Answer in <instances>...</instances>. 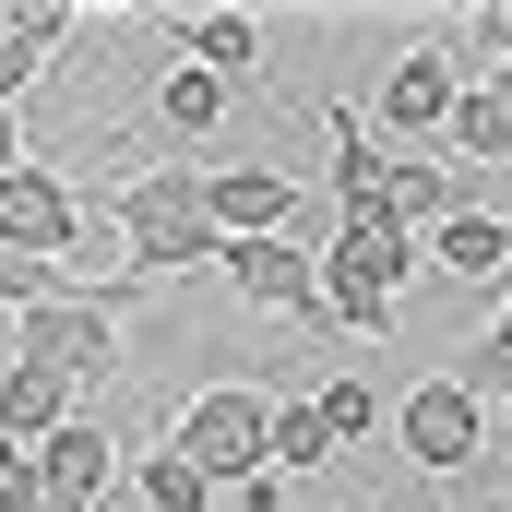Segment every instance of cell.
<instances>
[{"instance_id":"obj_11","label":"cell","mask_w":512,"mask_h":512,"mask_svg":"<svg viewBox=\"0 0 512 512\" xmlns=\"http://www.w3.org/2000/svg\"><path fill=\"white\" fill-rule=\"evenodd\" d=\"M108 477H120V441H108L96 417H60V429L36 441V512H96Z\"/></svg>"},{"instance_id":"obj_17","label":"cell","mask_w":512,"mask_h":512,"mask_svg":"<svg viewBox=\"0 0 512 512\" xmlns=\"http://www.w3.org/2000/svg\"><path fill=\"white\" fill-rule=\"evenodd\" d=\"M179 60L227 84V72H251V60H262V24H251V12H191V24H179Z\"/></svg>"},{"instance_id":"obj_2","label":"cell","mask_w":512,"mask_h":512,"mask_svg":"<svg viewBox=\"0 0 512 512\" xmlns=\"http://www.w3.org/2000/svg\"><path fill=\"white\" fill-rule=\"evenodd\" d=\"M131 298L143 286H48L36 310H12V358H36V370H60V382L84 393V382H108L120 370V346H131Z\"/></svg>"},{"instance_id":"obj_19","label":"cell","mask_w":512,"mask_h":512,"mask_svg":"<svg viewBox=\"0 0 512 512\" xmlns=\"http://www.w3.org/2000/svg\"><path fill=\"white\" fill-rule=\"evenodd\" d=\"M262 465H274V477H310V465H334V441H322L310 393H286V405H274V441H262Z\"/></svg>"},{"instance_id":"obj_15","label":"cell","mask_w":512,"mask_h":512,"mask_svg":"<svg viewBox=\"0 0 512 512\" xmlns=\"http://www.w3.org/2000/svg\"><path fill=\"white\" fill-rule=\"evenodd\" d=\"M60 417H84V393L60 382V370H36V358H0V441L12 453H36Z\"/></svg>"},{"instance_id":"obj_5","label":"cell","mask_w":512,"mask_h":512,"mask_svg":"<svg viewBox=\"0 0 512 512\" xmlns=\"http://www.w3.org/2000/svg\"><path fill=\"white\" fill-rule=\"evenodd\" d=\"M393 441H405L417 477H477L489 465V405L453 382V370H429V382L393 393Z\"/></svg>"},{"instance_id":"obj_22","label":"cell","mask_w":512,"mask_h":512,"mask_svg":"<svg viewBox=\"0 0 512 512\" xmlns=\"http://www.w3.org/2000/svg\"><path fill=\"white\" fill-rule=\"evenodd\" d=\"M131 489H143L155 512H215V489H203V477H191L179 453H143V465H131Z\"/></svg>"},{"instance_id":"obj_6","label":"cell","mask_w":512,"mask_h":512,"mask_svg":"<svg viewBox=\"0 0 512 512\" xmlns=\"http://www.w3.org/2000/svg\"><path fill=\"white\" fill-rule=\"evenodd\" d=\"M453 96H465V60L441 48V36H417V48H393V72H382V155L393 143H441V120H453Z\"/></svg>"},{"instance_id":"obj_10","label":"cell","mask_w":512,"mask_h":512,"mask_svg":"<svg viewBox=\"0 0 512 512\" xmlns=\"http://www.w3.org/2000/svg\"><path fill=\"white\" fill-rule=\"evenodd\" d=\"M215 239H298V167H203Z\"/></svg>"},{"instance_id":"obj_23","label":"cell","mask_w":512,"mask_h":512,"mask_svg":"<svg viewBox=\"0 0 512 512\" xmlns=\"http://www.w3.org/2000/svg\"><path fill=\"white\" fill-rule=\"evenodd\" d=\"M48 286H72V274H60V262H12V251H0V310H36Z\"/></svg>"},{"instance_id":"obj_8","label":"cell","mask_w":512,"mask_h":512,"mask_svg":"<svg viewBox=\"0 0 512 512\" xmlns=\"http://www.w3.org/2000/svg\"><path fill=\"white\" fill-rule=\"evenodd\" d=\"M72 239H84V191L24 155V167L0 179V251L12 262H72Z\"/></svg>"},{"instance_id":"obj_13","label":"cell","mask_w":512,"mask_h":512,"mask_svg":"<svg viewBox=\"0 0 512 512\" xmlns=\"http://www.w3.org/2000/svg\"><path fill=\"white\" fill-rule=\"evenodd\" d=\"M72 36H84V0H12V12H0V108H24L36 60L72 48Z\"/></svg>"},{"instance_id":"obj_7","label":"cell","mask_w":512,"mask_h":512,"mask_svg":"<svg viewBox=\"0 0 512 512\" xmlns=\"http://www.w3.org/2000/svg\"><path fill=\"white\" fill-rule=\"evenodd\" d=\"M215 274H227L239 310H262V322H310V334H322V274H310L298 239H227Z\"/></svg>"},{"instance_id":"obj_26","label":"cell","mask_w":512,"mask_h":512,"mask_svg":"<svg viewBox=\"0 0 512 512\" xmlns=\"http://www.w3.org/2000/svg\"><path fill=\"white\" fill-rule=\"evenodd\" d=\"M477 84H489V96H501V120H512V60H501V72H477Z\"/></svg>"},{"instance_id":"obj_20","label":"cell","mask_w":512,"mask_h":512,"mask_svg":"<svg viewBox=\"0 0 512 512\" xmlns=\"http://www.w3.org/2000/svg\"><path fill=\"white\" fill-rule=\"evenodd\" d=\"M310 417H322V441L346 453V441H370V429H382V393H370V382H322V393H310Z\"/></svg>"},{"instance_id":"obj_3","label":"cell","mask_w":512,"mask_h":512,"mask_svg":"<svg viewBox=\"0 0 512 512\" xmlns=\"http://www.w3.org/2000/svg\"><path fill=\"white\" fill-rule=\"evenodd\" d=\"M262 441H274V393H262V382H203V393H179V405H167V441H155V453H179V465L227 501V489L274 477V465H262Z\"/></svg>"},{"instance_id":"obj_9","label":"cell","mask_w":512,"mask_h":512,"mask_svg":"<svg viewBox=\"0 0 512 512\" xmlns=\"http://www.w3.org/2000/svg\"><path fill=\"white\" fill-rule=\"evenodd\" d=\"M322 131H334V155H322L334 227H382V179H393V155H382V131H370V108H358V96H334V108H322Z\"/></svg>"},{"instance_id":"obj_27","label":"cell","mask_w":512,"mask_h":512,"mask_svg":"<svg viewBox=\"0 0 512 512\" xmlns=\"http://www.w3.org/2000/svg\"><path fill=\"white\" fill-rule=\"evenodd\" d=\"M501 417H512V405H501Z\"/></svg>"},{"instance_id":"obj_18","label":"cell","mask_w":512,"mask_h":512,"mask_svg":"<svg viewBox=\"0 0 512 512\" xmlns=\"http://www.w3.org/2000/svg\"><path fill=\"white\" fill-rule=\"evenodd\" d=\"M155 120H167V131H215V120H227V84L191 72V60H167V72H155Z\"/></svg>"},{"instance_id":"obj_16","label":"cell","mask_w":512,"mask_h":512,"mask_svg":"<svg viewBox=\"0 0 512 512\" xmlns=\"http://www.w3.org/2000/svg\"><path fill=\"white\" fill-rule=\"evenodd\" d=\"M501 155H512V120H501V96L465 72V96H453V120H441V167L477 179V167H501Z\"/></svg>"},{"instance_id":"obj_1","label":"cell","mask_w":512,"mask_h":512,"mask_svg":"<svg viewBox=\"0 0 512 512\" xmlns=\"http://www.w3.org/2000/svg\"><path fill=\"white\" fill-rule=\"evenodd\" d=\"M96 227L131 251V286H167V274H203V262L227 251L215 227H203V167H131L120 191L96 203Z\"/></svg>"},{"instance_id":"obj_25","label":"cell","mask_w":512,"mask_h":512,"mask_svg":"<svg viewBox=\"0 0 512 512\" xmlns=\"http://www.w3.org/2000/svg\"><path fill=\"white\" fill-rule=\"evenodd\" d=\"M24 155H36V143H24V108H0V179H12Z\"/></svg>"},{"instance_id":"obj_24","label":"cell","mask_w":512,"mask_h":512,"mask_svg":"<svg viewBox=\"0 0 512 512\" xmlns=\"http://www.w3.org/2000/svg\"><path fill=\"white\" fill-rule=\"evenodd\" d=\"M465 48L501 72V60H512V0H477V12H465Z\"/></svg>"},{"instance_id":"obj_21","label":"cell","mask_w":512,"mask_h":512,"mask_svg":"<svg viewBox=\"0 0 512 512\" xmlns=\"http://www.w3.org/2000/svg\"><path fill=\"white\" fill-rule=\"evenodd\" d=\"M453 382L477 393V405H512V310L477 334V346H465V370H453Z\"/></svg>"},{"instance_id":"obj_4","label":"cell","mask_w":512,"mask_h":512,"mask_svg":"<svg viewBox=\"0 0 512 512\" xmlns=\"http://www.w3.org/2000/svg\"><path fill=\"white\" fill-rule=\"evenodd\" d=\"M310 274H322V334H393V310L429 262L405 227H334V251H310Z\"/></svg>"},{"instance_id":"obj_14","label":"cell","mask_w":512,"mask_h":512,"mask_svg":"<svg viewBox=\"0 0 512 512\" xmlns=\"http://www.w3.org/2000/svg\"><path fill=\"white\" fill-rule=\"evenodd\" d=\"M477 203V179L465 167H441V155H393V179H382V227H405V239H429L441 215H465Z\"/></svg>"},{"instance_id":"obj_12","label":"cell","mask_w":512,"mask_h":512,"mask_svg":"<svg viewBox=\"0 0 512 512\" xmlns=\"http://www.w3.org/2000/svg\"><path fill=\"white\" fill-rule=\"evenodd\" d=\"M417 262H429V274H453V286H512V215L465 203V215H441V227L417 239Z\"/></svg>"}]
</instances>
